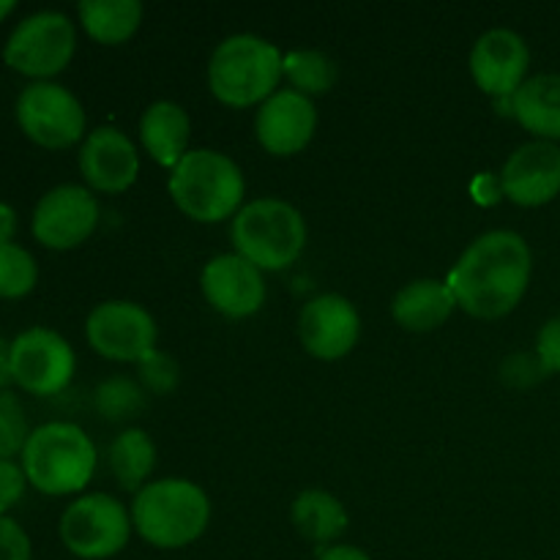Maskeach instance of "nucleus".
<instances>
[{
	"label": "nucleus",
	"mask_w": 560,
	"mask_h": 560,
	"mask_svg": "<svg viewBox=\"0 0 560 560\" xmlns=\"http://www.w3.org/2000/svg\"><path fill=\"white\" fill-rule=\"evenodd\" d=\"M534 273L528 241L514 230H490L470 241L454 262L446 284L465 315L501 320L525 299Z\"/></svg>",
	"instance_id": "f257e3e1"
},
{
	"label": "nucleus",
	"mask_w": 560,
	"mask_h": 560,
	"mask_svg": "<svg viewBox=\"0 0 560 560\" xmlns=\"http://www.w3.org/2000/svg\"><path fill=\"white\" fill-rule=\"evenodd\" d=\"M135 534L156 550H184L195 545L211 523L206 490L189 479L148 481L129 506Z\"/></svg>",
	"instance_id": "f03ea898"
},
{
	"label": "nucleus",
	"mask_w": 560,
	"mask_h": 560,
	"mask_svg": "<svg viewBox=\"0 0 560 560\" xmlns=\"http://www.w3.org/2000/svg\"><path fill=\"white\" fill-rule=\"evenodd\" d=\"M284 55L268 38L233 33L222 38L208 60V91L224 107H260L279 91Z\"/></svg>",
	"instance_id": "7ed1b4c3"
},
{
	"label": "nucleus",
	"mask_w": 560,
	"mask_h": 560,
	"mask_svg": "<svg viewBox=\"0 0 560 560\" xmlns=\"http://www.w3.org/2000/svg\"><path fill=\"white\" fill-rule=\"evenodd\" d=\"M167 189L184 217L200 224L233 222L244 208L246 180L238 162L213 148H191L173 170Z\"/></svg>",
	"instance_id": "20e7f679"
},
{
	"label": "nucleus",
	"mask_w": 560,
	"mask_h": 560,
	"mask_svg": "<svg viewBox=\"0 0 560 560\" xmlns=\"http://www.w3.org/2000/svg\"><path fill=\"white\" fill-rule=\"evenodd\" d=\"M98 454L91 435L71 421L36 427L20 454L27 485L44 495H80L96 474Z\"/></svg>",
	"instance_id": "39448f33"
},
{
	"label": "nucleus",
	"mask_w": 560,
	"mask_h": 560,
	"mask_svg": "<svg viewBox=\"0 0 560 560\" xmlns=\"http://www.w3.org/2000/svg\"><path fill=\"white\" fill-rule=\"evenodd\" d=\"M306 219L282 197H257L244 202L230 222L233 252L266 271H284L306 249Z\"/></svg>",
	"instance_id": "423d86ee"
},
{
	"label": "nucleus",
	"mask_w": 560,
	"mask_h": 560,
	"mask_svg": "<svg viewBox=\"0 0 560 560\" xmlns=\"http://www.w3.org/2000/svg\"><path fill=\"white\" fill-rule=\"evenodd\" d=\"M60 541L82 560H107L129 547L135 525L126 503L107 492H85L60 514Z\"/></svg>",
	"instance_id": "0eeeda50"
},
{
	"label": "nucleus",
	"mask_w": 560,
	"mask_h": 560,
	"mask_svg": "<svg viewBox=\"0 0 560 560\" xmlns=\"http://www.w3.org/2000/svg\"><path fill=\"white\" fill-rule=\"evenodd\" d=\"M77 52V27L63 11H36L16 22L3 44V60L33 82H52Z\"/></svg>",
	"instance_id": "6e6552de"
},
{
	"label": "nucleus",
	"mask_w": 560,
	"mask_h": 560,
	"mask_svg": "<svg viewBox=\"0 0 560 560\" xmlns=\"http://www.w3.org/2000/svg\"><path fill=\"white\" fill-rule=\"evenodd\" d=\"M22 135L47 151H66L85 140L88 115L80 98L60 82H31L16 98Z\"/></svg>",
	"instance_id": "1a4fd4ad"
},
{
	"label": "nucleus",
	"mask_w": 560,
	"mask_h": 560,
	"mask_svg": "<svg viewBox=\"0 0 560 560\" xmlns=\"http://www.w3.org/2000/svg\"><path fill=\"white\" fill-rule=\"evenodd\" d=\"M85 339L93 353L102 359L115 364H140L156 350L159 328L142 304L113 299L88 312Z\"/></svg>",
	"instance_id": "9d476101"
},
{
	"label": "nucleus",
	"mask_w": 560,
	"mask_h": 560,
	"mask_svg": "<svg viewBox=\"0 0 560 560\" xmlns=\"http://www.w3.org/2000/svg\"><path fill=\"white\" fill-rule=\"evenodd\" d=\"M77 355L58 331L33 326L11 342V381L33 397H52L69 388Z\"/></svg>",
	"instance_id": "9b49d317"
},
{
	"label": "nucleus",
	"mask_w": 560,
	"mask_h": 560,
	"mask_svg": "<svg viewBox=\"0 0 560 560\" xmlns=\"http://www.w3.org/2000/svg\"><path fill=\"white\" fill-rule=\"evenodd\" d=\"M102 208L96 195L82 184H60L33 208V238L52 252H69L85 244L98 228Z\"/></svg>",
	"instance_id": "f8f14e48"
},
{
	"label": "nucleus",
	"mask_w": 560,
	"mask_h": 560,
	"mask_svg": "<svg viewBox=\"0 0 560 560\" xmlns=\"http://www.w3.org/2000/svg\"><path fill=\"white\" fill-rule=\"evenodd\" d=\"M468 69L481 93H487L495 102H506L528 80V42L512 27H492L476 38Z\"/></svg>",
	"instance_id": "ddd939ff"
},
{
	"label": "nucleus",
	"mask_w": 560,
	"mask_h": 560,
	"mask_svg": "<svg viewBox=\"0 0 560 560\" xmlns=\"http://www.w3.org/2000/svg\"><path fill=\"white\" fill-rule=\"evenodd\" d=\"M301 348L317 361H339L353 353L361 339V315L350 299L320 293L299 315Z\"/></svg>",
	"instance_id": "4468645a"
},
{
	"label": "nucleus",
	"mask_w": 560,
	"mask_h": 560,
	"mask_svg": "<svg viewBox=\"0 0 560 560\" xmlns=\"http://www.w3.org/2000/svg\"><path fill=\"white\" fill-rule=\"evenodd\" d=\"M202 299L228 320H246L266 304V277L235 252L211 257L200 273Z\"/></svg>",
	"instance_id": "2eb2a0df"
},
{
	"label": "nucleus",
	"mask_w": 560,
	"mask_h": 560,
	"mask_svg": "<svg viewBox=\"0 0 560 560\" xmlns=\"http://www.w3.org/2000/svg\"><path fill=\"white\" fill-rule=\"evenodd\" d=\"M80 175L91 191L124 195L140 178V153L118 126H98L88 131L77 153Z\"/></svg>",
	"instance_id": "dca6fc26"
},
{
	"label": "nucleus",
	"mask_w": 560,
	"mask_h": 560,
	"mask_svg": "<svg viewBox=\"0 0 560 560\" xmlns=\"http://www.w3.org/2000/svg\"><path fill=\"white\" fill-rule=\"evenodd\" d=\"M501 195L520 208H541L560 195V145L530 140L503 162Z\"/></svg>",
	"instance_id": "f3484780"
},
{
	"label": "nucleus",
	"mask_w": 560,
	"mask_h": 560,
	"mask_svg": "<svg viewBox=\"0 0 560 560\" xmlns=\"http://www.w3.org/2000/svg\"><path fill=\"white\" fill-rule=\"evenodd\" d=\"M317 131V107L310 96L279 88L271 98L257 107L255 137L271 156H295L312 142Z\"/></svg>",
	"instance_id": "a211bd4d"
},
{
	"label": "nucleus",
	"mask_w": 560,
	"mask_h": 560,
	"mask_svg": "<svg viewBox=\"0 0 560 560\" xmlns=\"http://www.w3.org/2000/svg\"><path fill=\"white\" fill-rule=\"evenodd\" d=\"M140 142L159 167L173 170L191 151L189 113L170 98L148 104L140 118Z\"/></svg>",
	"instance_id": "6ab92c4d"
},
{
	"label": "nucleus",
	"mask_w": 560,
	"mask_h": 560,
	"mask_svg": "<svg viewBox=\"0 0 560 560\" xmlns=\"http://www.w3.org/2000/svg\"><path fill=\"white\" fill-rule=\"evenodd\" d=\"M457 310L452 288L438 279H413L392 301V317L399 328L430 334L441 328Z\"/></svg>",
	"instance_id": "aec40b11"
},
{
	"label": "nucleus",
	"mask_w": 560,
	"mask_h": 560,
	"mask_svg": "<svg viewBox=\"0 0 560 560\" xmlns=\"http://www.w3.org/2000/svg\"><path fill=\"white\" fill-rule=\"evenodd\" d=\"M512 118L536 140H560V74H534L512 96Z\"/></svg>",
	"instance_id": "412c9836"
},
{
	"label": "nucleus",
	"mask_w": 560,
	"mask_h": 560,
	"mask_svg": "<svg viewBox=\"0 0 560 560\" xmlns=\"http://www.w3.org/2000/svg\"><path fill=\"white\" fill-rule=\"evenodd\" d=\"M290 520L295 530L315 545H334L350 525L345 503L326 490L299 492L290 506Z\"/></svg>",
	"instance_id": "4be33fe9"
},
{
	"label": "nucleus",
	"mask_w": 560,
	"mask_h": 560,
	"mask_svg": "<svg viewBox=\"0 0 560 560\" xmlns=\"http://www.w3.org/2000/svg\"><path fill=\"white\" fill-rule=\"evenodd\" d=\"M142 14L145 11L140 0H82L77 5L82 31L104 47H118L129 42L140 31Z\"/></svg>",
	"instance_id": "5701e85b"
},
{
	"label": "nucleus",
	"mask_w": 560,
	"mask_h": 560,
	"mask_svg": "<svg viewBox=\"0 0 560 560\" xmlns=\"http://www.w3.org/2000/svg\"><path fill=\"white\" fill-rule=\"evenodd\" d=\"M107 459L120 490L137 495L156 468V443L140 427H126L109 443Z\"/></svg>",
	"instance_id": "b1692460"
},
{
	"label": "nucleus",
	"mask_w": 560,
	"mask_h": 560,
	"mask_svg": "<svg viewBox=\"0 0 560 560\" xmlns=\"http://www.w3.org/2000/svg\"><path fill=\"white\" fill-rule=\"evenodd\" d=\"M282 74L293 91L315 98L326 96L337 85L339 71L337 63L320 49H290V52H284Z\"/></svg>",
	"instance_id": "393cba45"
},
{
	"label": "nucleus",
	"mask_w": 560,
	"mask_h": 560,
	"mask_svg": "<svg viewBox=\"0 0 560 560\" xmlns=\"http://www.w3.org/2000/svg\"><path fill=\"white\" fill-rule=\"evenodd\" d=\"M145 394L148 392L140 386V381L115 375L98 383L96 394H93V405H96V413L102 419L126 421L140 413L142 405H145Z\"/></svg>",
	"instance_id": "a878e982"
},
{
	"label": "nucleus",
	"mask_w": 560,
	"mask_h": 560,
	"mask_svg": "<svg viewBox=\"0 0 560 560\" xmlns=\"http://www.w3.org/2000/svg\"><path fill=\"white\" fill-rule=\"evenodd\" d=\"M38 282L36 257L20 244L0 246V299H25Z\"/></svg>",
	"instance_id": "bb28decb"
},
{
	"label": "nucleus",
	"mask_w": 560,
	"mask_h": 560,
	"mask_svg": "<svg viewBox=\"0 0 560 560\" xmlns=\"http://www.w3.org/2000/svg\"><path fill=\"white\" fill-rule=\"evenodd\" d=\"M31 432L20 399L9 392L0 394V463L20 457Z\"/></svg>",
	"instance_id": "cd10ccee"
},
{
	"label": "nucleus",
	"mask_w": 560,
	"mask_h": 560,
	"mask_svg": "<svg viewBox=\"0 0 560 560\" xmlns=\"http://www.w3.org/2000/svg\"><path fill=\"white\" fill-rule=\"evenodd\" d=\"M137 372H140V386L148 394H156V397L173 394L180 383L178 361L170 353H162V350H153L148 359H142L137 364Z\"/></svg>",
	"instance_id": "c85d7f7f"
},
{
	"label": "nucleus",
	"mask_w": 560,
	"mask_h": 560,
	"mask_svg": "<svg viewBox=\"0 0 560 560\" xmlns=\"http://www.w3.org/2000/svg\"><path fill=\"white\" fill-rule=\"evenodd\" d=\"M545 375L547 372L541 370L536 353H512L501 364V381L509 388H523L525 392V388H534Z\"/></svg>",
	"instance_id": "c756f323"
},
{
	"label": "nucleus",
	"mask_w": 560,
	"mask_h": 560,
	"mask_svg": "<svg viewBox=\"0 0 560 560\" xmlns=\"http://www.w3.org/2000/svg\"><path fill=\"white\" fill-rule=\"evenodd\" d=\"M0 560H33L31 536L9 514L0 517Z\"/></svg>",
	"instance_id": "7c9ffc66"
},
{
	"label": "nucleus",
	"mask_w": 560,
	"mask_h": 560,
	"mask_svg": "<svg viewBox=\"0 0 560 560\" xmlns=\"http://www.w3.org/2000/svg\"><path fill=\"white\" fill-rule=\"evenodd\" d=\"M25 490L27 476L22 465L14 463V459H3L0 463V517L9 514L25 498Z\"/></svg>",
	"instance_id": "2f4dec72"
},
{
	"label": "nucleus",
	"mask_w": 560,
	"mask_h": 560,
	"mask_svg": "<svg viewBox=\"0 0 560 560\" xmlns=\"http://www.w3.org/2000/svg\"><path fill=\"white\" fill-rule=\"evenodd\" d=\"M536 359L547 375H560V315L550 317L536 334Z\"/></svg>",
	"instance_id": "473e14b6"
},
{
	"label": "nucleus",
	"mask_w": 560,
	"mask_h": 560,
	"mask_svg": "<svg viewBox=\"0 0 560 560\" xmlns=\"http://www.w3.org/2000/svg\"><path fill=\"white\" fill-rule=\"evenodd\" d=\"M317 560H372L361 547L353 545H331L320 552Z\"/></svg>",
	"instance_id": "72a5a7b5"
},
{
	"label": "nucleus",
	"mask_w": 560,
	"mask_h": 560,
	"mask_svg": "<svg viewBox=\"0 0 560 560\" xmlns=\"http://www.w3.org/2000/svg\"><path fill=\"white\" fill-rule=\"evenodd\" d=\"M16 233V211L9 202H0V246L14 244Z\"/></svg>",
	"instance_id": "f704fd0d"
},
{
	"label": "nucleus",
	"mask_w": 560,
	"mask_h": 560,
	"mask_svg": "<svg viewBox=\"0 0 560 560\" xmlns=\"http://www.w3.org/2000/svg\"><path fill=\"white\" fill-rule=\"evenodd\" d=\"M11 381V342H5V339H0V394L5 392V386Z\"/></svg>",
	"instance_id": "c9c22d12"
},
{
	"label": "nucleus",
	"mask_w": 560,
	"mask_h": 560,
	"mask_svg": "<svg viewBox=\"0 0 560 560\" xmlns=\"http://www.w3.org/2000/svg\"><path fill=\"white\" fill-rule=\"evenodd\" d=\"M14 9H16L14 0H0V22H3L5 16H9Z\"/></svg>",
	"instance_id": "e433bc0d"
}]
</instances>
